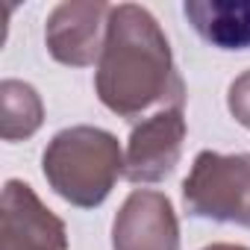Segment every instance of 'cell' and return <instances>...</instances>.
Returning <instances> with one entry per match:
<instances>
[{"label":"cell","mask_w":250,"mask_h":250,"mask_svg":"<svg viewBox=\"0 0 250 250\" xmlns=\"http://www.w3.org/2000/svg\"><path fill=\"white\" fill-rule=\"evenodd\" d=\"M94 91L121 118H142L150 109L186 103V85L174 65L159 21L139 3H118L109 15L106 44L97 59Z\"/></svg>","instance_id":"cell-1"},{"label":"cell","mask_w":250,"mask_h":250,"mask_svg":"<svg viewBox=\"0 0 250 250\" xmlns=\"http://www.w3.org/2000/svg\"><path fill=\"white\" fill-rule=\"evenodd\" d=\"M42 171L62 200L77 209H94L112 194L118 177H124V153L109 130L80 124L50 139Z\"/></svg>","instance_id":"cell-2"},{"label":"cell","mask_w":250,"mask_h":250,"mask_svg":"<svg viewBox=\"0 0 250 250\" xmlns=\"http://www.w3.org/2000/svg\"><path fill=\"white\" fill-rule=\"evenodd\" d=\"M183 206L191 218L250 229V153L200 150L183 180Z\"/></svg>","instance_id":"cell-3"},{"label":"cell","mask_w":250,"mask_h":250,"mask_svg":"<svg viewBox=\"0 0 250 250\" xmlns=\"http://www.w3.org/2000/svg\"><path fill=\"white\" fill-rule=\"evenodd\" d=\"M112 6L103 0H65L47 15L44 42L56 62L88 68L100 59L106 44Z\"/></svg>","instance_id":"cell-4"},{"label":"cell","mask_w":250,"mask_h":250,"mask_svg":"<svg viewBox=\"0 0 250 250\" xmlns=\"http://www.w3.org/2000/svg\"><path fill=\"white\" fill-rule=\"evenodd\" d=\"M186 130V115L180 106L159 109L136 124V130L130 133L127 156H124V177L136 186L165 180L183 156Z\"/></svg>","instance_id":"cell-5"},{"label":"cell","mask_w":250,"mask_h":250,"mask_svg":"<svg viewBox=\"0 0 250 250\" xmlns=\"http://www.w3.org/2000/svg\"><path fill=\"white\" fill-rule=\"evenodd\" d=\"M0 250H68V232L62 218H56L21 180H6L3 186Z\"/></svg>","instance_id":"cell-6"},{"label":"cell","mask_w":250,"mask_h":250,"mask_svg":"<svg viewBox=\"0 0 250 250\" xmlns=\"http://www.w3.org/2000/svg\"><path fill=\"white\" fill-rule=\"evenodd\" d=\"M112 250H180V221L162 191L136 188L112 224Z\"/></svg>","instance_id":"cell-7"},{"label":"cell","mask_w":250,"mask_h":250,"mask_svg":"<svg viewBox=\"0 0 250 250\" xmlns=\"http://www.w3.org/2000/svg\"><path fill=\"white\" fill-rule=\"evenodd\" d=\"M194 33L218 50H250V0H186Z\"/></svg>","instance_id":"cell-8"},{"label":"cell","mask_w":250,"mask_h":250,"mask_svg":"<svg viewBox=\"0 0 250 250\" xmlns=\"http://www.w3.org/2000/svg\"><path fill=\"white\" fill-rule=\"evenodd\" d=\"M44 121V103L30 83L3 80L0 83V136L6 142L30 139Z\"/></svg>","instance_id":"cell-9"},{"label":"cell","mask_w":250,"mask_h":250,"mask_svg":"<svg viewBox=\"0 0 250 250\" xmlns=\"http://www.w3.org/2000/svg\"><path fill=\"white\" fill-rule=\"evenodd\" d=\"M227 106H229L232 118L241 124V127L250 130V71H244L241 77H235V80L229 83Z\"/></svg>","instance_id":"cell-10"},{"label":"cell","mask_w":250,"mask_h":250,"mask_svg":"<svg viewBox=\"0 0 250 250\" xmlns=\"http://www.w3.org/2000/svg\"><path fill=\"white\" fill-rule=\"evenodd\" d=\"M203 250H250V247H244V244H209Z\"/></svg>","instance_id":"cell-11"}]
</instances>
